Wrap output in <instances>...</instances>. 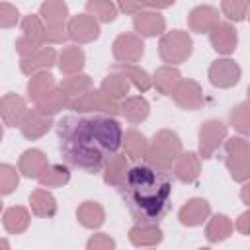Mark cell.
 <instances>
[{
  "mask_svg": "<svg viewBox=\"0 0 250 250\" xmlns=\"http://www.w3.org/2000/svg\"><path fill=\"white\" fill-rule=\"evenodd\" d=\"M240 68L232 61H215L211 66V82L215 86H232L238 82Z\"/></svg>",
  "mask_w": 250,
  "mask_h": 250,
  "instance_id": "3957f363",
  "label": "cell"
},
{
  "mask_svg": "<svg viewBox=\"0 0 250 250\" xmlns=\"http://www.w3.org/2000/svg\"><path fill=\"white\" fill-rule=\"evenodd\" d=\"M123 201L139 225L152 227L170 209V176L150 164H135L119 184Z\"/></svg>",
  "mask_w": 250,
  "mask_h": 250,
  "instance_id": "7a4b0ae2",
  "label": "cell"
},
{
  "mask_svg": "<svg viewBox=\"0 0 250 250\" xmlns=\"http://www.w3.org/2000/svg\"><path fill=\"white\" fill-rule=\"evenodd\" d=\"M20 219H21V221L27 219V215H25V211H23L21 207H12V209H8L6 215H4V227H6L10 232H20V230H23L27 223H20Z\"/></svg>",
  "mask_w": 250,
  "mask_h": 250,
  "instance_id": "5b68a950",
  "label": "cell"
},
{
  "mask_svg": "<svg viewBox=\"0 0 250 250\" xmlns=\"http://www.w3.org/2000/svg\"><path fill=\"white\" fill-rule=\"evenodd\" d=\"M88 248L90 250H113V240L107 238V236H94L90 242H88Z\"/></svg>",
  "mask_w": 250,
  "mask_h": 250,
  "instance_id": "9c48e42d",
  "label": "cell"
},
{
  "mask_svg": "<svg viewBox=\"0 0 250 250\" xmlns=\"http://www.w3.org/2000/svg\"><path fill=\"white\" fill-rule=\"evenodd\" d=\"M57 135L64 162L88 174H96L111 162L123 141L121 125L109 115L62 117Z\"/></svg>",
  "mask_w": 250,
  "mask_h": 250,
  "instance_id": "6da1fadb",
  "label": "cell"
},
{
  "mask_svg": "<svg viewBox=\"0 0 250 250\" xmlns=\"http://www.w3.org/2000/svg\"><path fill=\"white\" fill-rule=\"evenodd\" d=\"M31 205H33L35 213H39V215H45V209H43L45 205L55 211V199H53L49 193H43V191H35V193L31 195Z\"/></svg>",
  "mask_w": 250,
  "mask_h": 250,
  "instance_id": "ba28073f",
  "label": "cell"
},
{
  "mask_svg": "<svg viewBox=\"0 0 250 250\" xmlns=\"http://www.w3.org/2000/svg\"><path fill=\"white\" fill-rule=\"evenodd\" d=\"M242 197H244V201H248V203H250V186H246V188H244Z\"/></svg>",
  "mask_w": 250,
  "mask_h": 250,
  "instance_id": "8fae6325",
  "label": "cell"
},
{
  "mask_svg": "<svg viewBox=\"0 0 250 250\" xmlns=\"http://www.w3.org/2000/svg\"><path fill=\"white\" fill-rule=\"evenodd\" d=\"M229 230H230V223L227 221V217L225 215H217L215 217V221H213V225L209 227V240H223V238H227L229 236Z\"/></svg>",
  "mask_w": 250,
  "mask_h": 250,
  "instance_id": "52a82bcc",
  "label": "cell"
},
{
  "mask_svg": "<svg viewBox=\"0 0 250 250\" xmlns=\"http://www.w3.org/2000/svg\"><path fill=\"white\" fill-rule=\"evenodd\" d=\"M238 229H240L242 232H250V213H244V215L240 217V221H238Z\"/></svg>",
  "mask_w": 250,
  "mask_h": 250,
  "instance_id": "30bf717a",
  "label": "cell"
},
{
  "mask_svg": "<svg viewBox=\"0 0 250 250\" xmlns=\"http://www.w3.org/2000/svg\"><path fill=\"white\" fill-rule=\"evenodd\" d=\"M207 211H209L207 201H203V199H193V201H189V203L182 209L180 217H182V223H186V225H197V223L203 221V217L207 215Z\"/></svg>",
  "mask_w": 250,
  "mask_h": 250,
  "instance_id": "277c9868",
  "label": "cell"
},
{
  "mask_svg": "<svg viewBox=\"0 0 250 250\" xmlns=\"http://www.w3.org/2000/svg\"><path fill=\"white\" fill-rule=\"evenodd\" d=\"M43 164V154L39 150H27L23 156H21V170L25 176H37L39 174V168Z\"/></svg>",
  "mask_w": 250,
  "mask_h": 250,
  "instance_id": "8992f818",
  "label": "cell"
}]
</instances>
